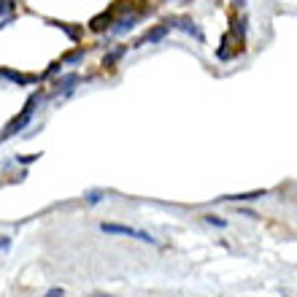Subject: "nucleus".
Returning <instances> with one entry per match:
<instances>
[{
	"label": "nucleus",
	"instance_id": "3",
	"mask_svg": "<svg viewBox=\"0 0 297 297\" xmlns=\"http://www.w3.org/2000/svg\"><path fill=\"white\" fill-rule=\"evenodd\" d=\"M265 197V189H257V192H243V195H230L224 200H235V203H249V200H260Z\"/></svg>",
	"mask_w": 297,
	"mask_h": 297
},
{
	"label": "nucleus",
	"instance_id": "1",
	"mask_svg": "<svg viewBox=\"0 0 297 297\" xmlns=\"http://www.w3.org/2000/svg\"><path fill=\"white\" fill-rule=\"evenodd\" d=\"M103 232L108 235H124V238H133V241H141V243H157L151 232L146 230H138V227H130V224H116V222H103L100 224Z\"/></svg>",
	"mask_w": 297,
	"mask_h": 297
},
{
	"label": "nucleus",
	"instance_id": "6",
	"mask_svg": "<svg viewBox=\"0 0 297 297\" xmlns=\"http://www.w3.org/2000/svg\"><path fill=\"white\" fill-rule=\"evenodd\" d=\"M8 249H11V238L0 235V251H8Z\"/></svg>",
	"mask_w": 297,
	"mask_h": 297
},
{
	"label": "nucleus",
	"instance_id": "2",
	"mask_svg": "<svg viewBox=\"0 0 297 297\" xmlns=\"http://www.w3.org/2000/svg\"><path fill=\"white\" fill-rule=\"evenodd\" d=\"M33 103H36V100H30V103H27V108H25V113H22V116H16V119H14V122H11V124H8V127H5V130H3V135H0V141H5V138H11V135H14V133H16V130H22V127H25V124H27V122H30V108H33Z\"/></svg>",
	"mask_w": 297,
	"mask_h": 297
},
{
	"label": "nucleus",
	"instance_id": "5",
	"mask_svg": "<svg viewBox=\"0 0 297 297\" xmlns=\"http://www.w3.org/2000/svg\"><path fill=\"white\" fill-rule=\"evenodd\" d=\"M205 222H208V224H216V227H227V222L222 219V216H214V214H208V216H203Z\"/></svg>",
	"mask_w": 297,
	"mask_h": 297
},
{
	"label": "nucleus",
	"instance_id": "8",
	"mask_svg": "<svg viewBox=\"0 0 297 297\" xmlns=\"http://www.w3.org/2000/svg\"><path fill=\"white\" fill-rule=\"evenodd\" d=\"M92 297H113V295H100V292H98V295H92Z\"/></svg>",
	"mask_w": 297,
	"mask_h": 297
},
{
	"label": "nucleus",
	"instance_id": "4",
	"mask_svg": "<svg viewBox=\"0 0 297 297\" xmlns=\"http://www.w3.org/2000/svg\"><path fill=\"white\" fill-rule=\"evenodd\" d=\"M100 200H103V192H100V189H92V192H87V203H89V205H98Z\"/></svg>",
	"mask_w": 297,
	"mask_h": 297
},
{
	"label": "nucleus",
	"instance_id": "7",
	"mask_svg": "<svg viewBox=\"0 0 297 297\" xmlns=\"http://www.w3.org/2000/svg\"><path fill=\"white\" fill-rule=\"evenodd\" d=\"M46 297H65V292H62V289H49V292H46Z\"/></svg>",
	"mask_w": 297,
	"mask_h": 297
}]
</instances>
